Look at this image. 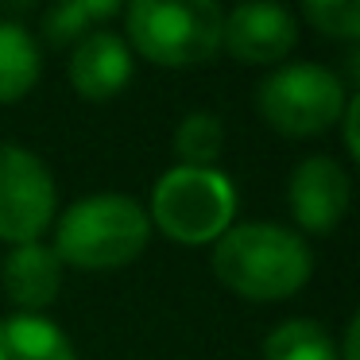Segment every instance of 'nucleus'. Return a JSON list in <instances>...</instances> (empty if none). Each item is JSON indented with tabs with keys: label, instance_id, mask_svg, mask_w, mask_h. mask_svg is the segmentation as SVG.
<instances>
[{
	"label": "nucleus",
	"instance_id": "f8f14e48",
	"mask_svg": "<svg viewBox=\"0 0 360 360\" xmlns=\"http://www.w3.org/2000/svg\"><path fill=\"white\" fill-rule=\"evenodd\" d=\"M43 74L39 43L24 24L0 20V105H16L35 89Z\"/></svg>",
	"mask_w": 360,
	"mask_h": 360
},
{
	"label": "nucleus",
	"instance_id": "6e6552de",
	"mask_svg": "<svg viewBox=\"0 0 360 360\" xmlns=\"http://www.w3.org/2000/svg\"><path fill=\"white\" fill-rule=\"evenodd\" d=\"M352 202V182L345 167L329 155H310L290 171L287 182V210L298 221V229L314 236L333 233L345 221Z\"/></svg>",
	"mask_w": 360,
	"mask_h": 360
},
{
	"label": "nucleus",
	"instance_id": "1a4fd4ad",
	"mask_svg": "<svg viewBox=\"0 0 360 360\" xmlns=\"http://www.w3.org/2000/svg\"><path fill=\"white\" fill-rule=\"evenodd\" d=\"M66 74H70V86L78 97H86V101H112L132 82V51H128L124 35L97 27L86 39L74 43Z\"/></svg>",
	"mask_w": 360,
	"mask_h": 360
},
{
	"label": "nucleus",
	"instance_id": "ddd939ff",
	"mask_svg": "<svg viewBox=\"0 0 360 360\" xmlns=\"http://www.w3.org/2000/svg\"><path fill=\"white\" fill-rule=\"evenodd\" d=\"M264 360H337V341L318 321L290 318L267 333Z\"/></svg>",
	"mask_w": 360,
	"mask_h": 360
},
{
	"label": "nucleus",
	"instance_id": "20e7f679",
	"mask_svg": "<svg viewBox=\"0 0 360 360\" xmlns=\"http://www.w3.org/2000/svg\"><path fill=\"white\" fill-rule=\"evenodd\" d=\"M236 186L217 167H171L151 186L148 221L163 236L202 248L236 225Z\"/></svg>",
	"mask_w": 360,
	"mask_h": 360
},
{
	"label": "nucleus",
	"instance_id": "9d476101",
	"mask_svg": "<svg viewBox=\"0 0 360 360\" xmlns=\"http://www.w3.org/2000/svg\"><path fill=\"white\" fill-rule=\"evenodd\" d=\"M0 279H4V295L16 306L20 314H39L63 290V259L55 256V248L43 240L32 244H16V248L4 256L0 267Z\"/></svg>",
	"mask_w": 360,
	"mask_h": 360
},
{
	"label": "nucleus",
	"instance_id": "dca6fc26",
	"mask_svg": "<svg viewBox=\"0 0 360 360\" xmlns=\"http://www.w3.org/2000/svg\"><path fill=\"white\" fill-rule=\"evenodd\" d=\"M302 16L329 39L356 43L360 39V4L356 0H306Z\"/></svg>",
	"mask_w": 360,
	"mask_h": 360
},
{
	"label": "nucleus",
	"instance_id": "39448f33",
	"mask_svg": "<svg viewBox=\"0 0 360 360\" xmlns=\"http://www.w3.org/2000/svg\"><path fill=\"white\" fill-rule=\"evenodd\" d=\"M349 89L329 66L318 63H279L256 89V109L287 140H310L341 120Z\"/></svg>",
	"mask_w": 360,
	"mask_h": 360
},
{
	"label": "nucleus",
	"instance_id": "423d86ee",
	"mask_svg": "<svg viewBox=\"0 0 360 360\" xmlns=\"http://www.w3.org/2000/svg\"><path fill=\"white\" fill-rule=\"evenodd\" d=\"M58 210L55 174L35 151L0 140V240L32 244L43 240Z\"/></svg>",
	"mask_w": 360,
	"mask_h": 360
},
{
	"label": "nucleus",
	"instance_id": "2eb2a0df",
	"mask_svg": "<svg viewBox=\"0 0 360 360\" xmlns=\"http://www.w3.org/2000/svg\"><path fill=\"white\" fill-rule=\"evenodd\" d=\"M225 151V124L217 112H186L174 128V155L179 167H213Z\"/></svg>",
	"mask_w": 360,
	"mask_h": 360
},
{
	"label": "nucleus",
	"instance_id": "f3484780",
	"mask_svg": "<svg viewBox=\"0 0 360 360\" xmlns=\"http://www.w3.org/2000/svg\"><path fill=\"white\" fill-rule=\"evenodd\" d=\"M337 124L345 128V151H349L352 159H360V140H356V124H360V97L349 94V101H345V112Z\"/></svg>",
	"mask_w": 360,
	"mask_h": 360
},
{
	"label": "nucleus",
	"instance_id": "0eeeda50",
	"mask_svg": "<svg viewBox=\"0 0 360 360\" xmlns=\"http://www.w3.org/2000/svg\"><path fill=\"white\" fill-rule=\"evenodd\" d=\"M298 43V24L283 4H236L221 20V51L244 66H279Z\"/></svg>",
	"mask_w": 360,
	"mask_h": 360
},
{
	"label": "nucleus",
	"instance_id": "4468645a",
	"mask_svg": "<svg viewBox=\"0 0 360 360\" xmlns=\"http://www.w3.org/2000/svg\"><path fill=\"white\" fill-rule=\"evenodd\" d=\"M117 12V0H66V4H55L51 12H43V39L51 47H74Z\"/></svg>",
	"mask_w": 360,
	"mask_h": 360
},
{
	"label": "nucleus",
	"instance_id": "f03ea898",
	"mask_svg": "<svg viewBox=\"0 0 360 360\" xmlns=\"http://www.w3.org/2000/svg\"><path fill=\"white\" fill-rule=\"evenodd\" d=\"M151 240V221L128 194H89L55 217V256L63 267L112 271L143 256Z\"/></svg>",
	"mask_w": 360,
	"mask_h": 360
},
{
	"label": "nucleus",
	"instance_id": "f257e3e1",
	"mask_svg": "<svg viewBox=\"0 0 360 360\" xmlns=\"http://www.w3.org/2000/svg\"><path fill=\"white\" fill-rule=\"evenodd\" d=\"M213 275L248 302H283L310 283L314 256L295 229L244 221L213 244Z\"/></svg>",
	"mask_w": 360,
	"mask_h": 360
},
{
	"label": "nucleus",
	"instance_id": "9b49d317",
	"mask_svg": "<svg viewBox=\"0 0 360 360\" xmlns=\"http://www.w3.org/2000/svg\"><path fill=\"white\" fill-rule=\"evenodd\" d=\"M0 360H78V352L51 318L12 314L0 321Z\"/></svg>",
	"mask_w": 360,
	"mask_h": 360
},
{
	"label": "nucleus",
	"instance_id": "7ed1b4c3",
	"mask_svg": "<svg viewBox=\"0 0 360 360\" xmlns=\"http://www.w3.org/2000/svg\"><path fill=\"white\" fill-rule=\"evenodd\" d=\"M221 20L213 0H132L124 8L128 51L167 70L213 63L221 55Z\"/></svg>",
	"mask_w": 360,
	"mask_h": 360
},
{
	"label": "nucleus",
	"instance_id": "a211bd4d",
	"mask_svg": "<svg viewBox=\"0 0 360 360\" xmlns=\"http://www.w3.org/2000/svg\"><path fill=\"white\" fill-rule=\"evenodd\" d=\"M356 341H360V321L349 318V326H345V337L337 341V360H356Z\"/></svg>",
	"mask_w": 360,
	"mask_h": 360
}]
</instances>
